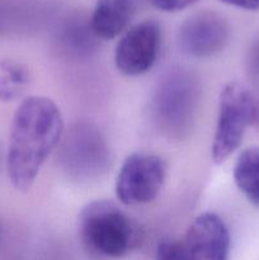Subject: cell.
<instances>
[{
	"instance_id": "cell-1",
	"label": "cell",
	"mask_w": 259,
	"mask_h": 260,
	"mask_svg": "<svg viewBox=\"0 0 259 260\" xmlns=\"http://www.w3.org/2000/svg\"><path fill=\"white\" fill-rule=\"evenodd\" d=\"M63 132L62 114L53 101L35 95L19 104L13 116L7 155L8 175L15 189H30Z\"/></svg>"
},
{
	"instance_id": "cell-2",
	"label": "cell",
	"mask_w": 259,
	"mask_h": 260,
	"mask_svg": "<svg viewBox=\"0 0 259 260\" xmlns=\"http://www.w3.org/2000/svg\"><path fill=\"white\" fill-rule=\"evenodd\" d=\"M83 240L99 255L122 258L135 243V226L128 216L113 202L94 201L79 216Z\"/></svg>"
},
{
	"instance_id": "cell-3",
	"label": "cell",
	"mask_w": 259,
	"mask_h": 260,
	"mask_svg": "<svg viewBox=\"0 0 259 260\" xmlns=\"http://www.w3.org/2000/svg\"><path fill=\"white\" fill-rule=\"evenodd\" d=\"M259 123V99L240 83L222 89L212 144V159L221 164L240 147L246 129Z\"/></svg>"
},
{
	"instance_id": "cell-4",
	"label": "cell",
	"mask_w": 259,
	"mask_h": 260,
	"mask_svg": "<svg viewBox=\"0 0 259 260\" xmlns=\"http://www.w3.org/2000/svg\"><path fill=\"white\" fill-rule=\"evenodd\" d=\"M230 236L222 218L215 213L196 217L179 240L163 241L156 260H228Z\"/></svg>"
},
{
	"instance_id": "cell-5",
	"label": "cell",
	"mask_w": 259,
	"mask_h": 260,
	"mask_svg": "<svg viewBox=\"0 0 259 260\" xmlns=\"http://www.w3.org/2000/svg\"><path fill=\"white\" fill-rule=\"evenodd\" d=\"M200 88L189 73L175 70L168 74L155 91L152 111L160 128L170 136L188 131L198 104Z\"/></svg>"
},
{
	"instance_id": "cell-6",
	"label": "cell",
	"mask_w": 259,
	"mask_h": 260,
	"mask_svg": "<svg viewBox=\"0 0 259 260\" xmlns=\"http://www.w3.org/2000/svg\"><path fill=\"white\" fill-rule=\"evenodd\" d=\"M61 164L76 179H91L104 173L111 161V154L103 135L93 124L80 122L63 132Z\"/></svg>"
},
{
	"instance_id": "cell-7",
	"label": "cell",
	"mask_w": 259,
	"mask_h": 260,
	"mask_svg": "<svg viewBox=\"0 0 259 260\" xmlns=\"http://www.w3.org/2000/svg\"><path fill=\"white\" fill-rule=\"evenodd\" d=\"M167 167L160 156L136 152L127 157L116 179V194L123 205H145L157 197Z\"/></svg>"
},
{
	"instance_id": "cell-8",
	"label": "cell",
	"mask_w": 259,
	"mask_h": 260,
	"mask_svg": "<svg viewBox=\"0 0 259 260\" xmlns=\"http://www.w3.org/2000/svg\"><path fill=\"white\" fill-rule=\"evenodd\" d=\"M230 40V25L213 10H202L188 17L178 32L180 50L188 56L207 58L217 55Z\"/></svg>"
},
{
	"instance_id": "cell-9",
	"label": "cell",
	"mask_w": 259,
	"mask_h": 260,
	"mask_svg": "<svg viewBox=\"0 0 259 260\" xmlns=\"http://www.w3.org/2000/svg\"><path fill=\"white\" fill-rule=\"evenodd\" d=\"M161 29L155 20H144L124 32L114 51V63L119 73L139 76L154 66L159 55Z\"/></svg>"
},
{
	"instance_id": "cell-10",
	"label": "cell",
	"mask_w": 259,
	"mask_h": 260,
	"mask_svg": "<svg viewBox=\"0 0 259 260\" xmlns=\"http://www.w3.org/2000/svg\"><path fill=\"white\" fill-rule=\"evenodd\" d=\"M135 13L134 0H96L90 29L102 40H113L123 33Z\"/></svg>"
},
{
	"instance_id": "cell-11",
	"label": "cell",
	"mask_w": 259,
	"mask_h": 260,
	"mask_svg": "<svg viewBox=\"0 0 259 260\" xmlns=\"http://www.w3.org/2000/svg\"><path fill=\"white\" fill-rule=\"evenodd\" d=\"M236 187L250 203L259 207V147L241 152L234 165Z\"/></svg>"
},
{
	"instance_id": "cell-12",
	"label": "cell",
	"mask_w": 259,
	"mask_h": 260,
	"mask_svg": "<svg viewBox=\"0 0 259 260\" xmlns=\"http://www.w3.org/2000/svg\"><path fill=\"white\" fill-rule=\"evenodd\" d=\"M29 71L22 63L0 60V101H17L29 84Z\"/></svg>"
},
{
	"instance_id": "cell-13",
	"label": "cell",
	"mask_w": 259,
	"mask_h": 260,
	"mask_svg": "<svg viewBox=\"0 0 259 260\" xmlns=\"http://www.w3.org/2000/svg\"><path fill=\"white\" fill-rule=\"evenodd\" d=\"M155 8L163 12H179L190 7L197 0H150Z\"/></svg>"
},
{
	"instance_id": "cell-14",
	"label": "cell",
	"mask_w": 259,
	"mask_h": 260,
	"mask_svg": "<svg viewBox=\"0 0 259 260\" xmlns=\"http://www.w3.org/2000/svg\"><path fill=\"white\" fill-rule=\"evenodd\" d=\"M249 69L250 73L259 80V38L254 42L249 55Z\"/></svg>"
},
{
	"instance_id": "cell-15",
	"label": "cell",
	"mask_w": 259,
	"mask_h": 260,
	"mask_svg": "<svg viewBox=\"0 0 259 260\" xmlns=\"http://www.w3.org/2000/svg\"><path fill=\"white\" fill-rule=\"evenodd\" d=\"M225 4L231 5V7L240 8L245 10H258L259 9V0H220Z\"/></svg>"
}]
</instances>
